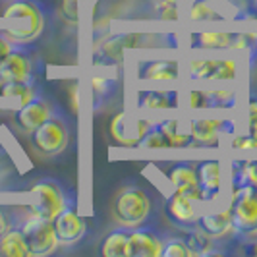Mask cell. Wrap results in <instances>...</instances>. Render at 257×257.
Here are the masks:
<instances>
[{
    "instance_id": "1",
    "label": "cell",
    "mask_w": 257,
    "mask_h": 257,
    "mask_svg": "<svg viewBox=\"0 0 257 257\" xmlns=\"http://www.w3.org/2000/svg\"><path fill=\"white\" fill-rule=\"evenodd\" d=\"M2 18L8 24L4 33L16 45H33L51 24V8L43 0H10Z\"/></svg>"
},
{
    "instance_id": "2",
    "label": "cell",
    "mask_w": 257,
    "mask_h": 257,
    "mask_svg": "<svg viewBox=\"0 0 257 257\" xmlns=\"http://www.w3.org/2000/svg\"><path fill=\"white\" fill-rule=\"evenodd\" d=\"M155 215V203L151 193L140 184H124L112 199V219L118 226L138 228L149 224Z\"/></svg>"
},
{
    "instance_id": "3",
    "label": "cell",
    "mask_w": 257,
    "mask_h": 257,
    "mask_svg": "<svg viewBox=\"0 0 257 257\" xmlns=\"http://www.w3.org/2000/svg\"><path fill=\"white\" fill-rule=\"evenodd\" d=\"M29 142H31V147L35 149V153L45 157V159H52V157L62 155L72 142V120H70V116L66 114L64 110L51 116L35 132L29 134Z\"/></svg>"
},
{
    "instance_id": "4",
    "label": "cell",
    "mask_w": 257,
    "mask_h": 257,
    "mask_svg": "<svg viewBox=\"0 0 257 257\" xmlns=\"http://www.w3.org/2000/svg\"><path fill=\"white\" fill-rule=\"evenodd\" d=\"M43 60L33 45H14L0 62V85L12 81H41Z\"/></svg>"
},
{
    "instance_id": "5",
    "label": "cell",
    "mask_w": 257,
    "mask_h": 257,
    "mask_svg": "<svg viewBox=\"0 0 257 257\" xmlns=\"http://www.w3.org/2000/svg\"><path fill=\"white\" fill-rule=\"evenodd\" d=\"M230 217L234 226V240L245 242L257 238V190L244 186L232 192Z\"/></svg>"
},
{
    "instance_id": "6",
    "label": "cell",
    "mask_w": 257,
    "mask_h": 257,
    "mask_svg": "<svg viewBox=\"0 0 257 257\" xmlns=\"http://www.w3.org/2000/svg\"><path fill=\"white\" fill-rule=\"evenodd\" d=\"M29 193L33 195V209L45 219H54L66 207L74 205V195L56 178H39L31 184Z\"/></svg>"
},
{
    "instance_id": "7",
    "label": "cell",
    "mask_w": 257,
    "mask_h": 257,
    "mask_svg": "<svg viewBox=\"0 0 257 257\" xmlns=\"http://www.w3.org/2000/svg\"><path fill=\"white\" fill-rule=\"evenodd\" d=\"M20 228L26 236L27 249H29V257H45L54 253V249L58 247V240L54 234V226H52L51 219L41 217L37 211L31 209L27 211V215L20 222Z\"/></svg>"
},
{
    "instance_id": "8",
    "label": "cell",
    "mask_w": 257,
    "mask_h": 257,
    "mask_svg": "<svg viewBox=\"0 0 257 257\" xmlns=\"http://www.w3.org/2000/svg\"><path fill=\"white\" fill-rule=\"evenodd\" d=\"M155 168L163 174V178H167L168 186L172 190L186 193L197 203H205V197H203L199 180H197V163H192V161L159 163Z\"/></svg>"
},
{
    "instance_id": "9",
    "label": "cell",
    "mask_w": 257,
    "mask_h": 257,
    "mask_svg": "<svg viewBox=\"0 0 257 257\" xmlns=\"http://www.w3.org/2000/svg\"><path fill=\"white\" fill-rule=\"evenodd\" d=\"M62 110H64V108H62L60 104L54 103L52 99H49V97L43 93V95H39L35 99H31L29 103L20 104V108H18L16 114H14V122H16V126H18V130H20L22 134L29 136V134L35 132L45 120H49L51 116L58 114V112H62Z\"/></svg>"
},
{
    "instance_id": "10",
    "label": "cell",
    "mask_w": 257,
    "mask_h": 257,
    "mask_svg": "<svg viewBox=\"0 0 257 257\" xmlns=\"http://www.w3.org/2000/svg\"><path fill=\"white\" fill-rule=\"evenodd\" d=\"M182 12L186 16L188 22L192 24H219L226 20H238V18H247V10L242 12V8L228 10V4H224V0H192L188 2Z\"/></svg>"
},
{
    "instance_id": "11",
    "label": "cell",
    "mask_w": 257,
    "mask_h": 257,
    "mask_svg": "<svg viewBox=\"0 0 257 257\" xmlns=\"http://www.w3.org/2000/svg\"><path fill=\"white\" fill-rule=\"evenodd\" d=\"M199 215L201 213H199L197 201H193L192 197H188L186 193L178 192V190H170L167 201H165V217L174 228L186 232L197 226Z\"/></svg>"
},
{
    "instance_id": "12",
    "label": "cell",
    "mask_w": 257,
    "mask_h": 257,
    "mask_svg": "<svg viewBox=\"0 0 257 257\" xmlns=\"http://www.w3.org/2000/svg\"><path fill=\"white\" fill-rule=\"evenodd\" d=\"M188 130L195 147H217L224 134L236 132V124L230 118H192Z\"/></svg>"
},
{
    "instance_id": "13",
    "label": "cell",
    "mask_w": 257,
    "mask_h": 257,
    "mask_svg": "<svg viewBox=\"0 0 257 257\" xmlns=\"http://www.w3.org/2000/svg\"><path fill=\"white\" fill-rule=\"evenodd\" d=\"M180 76V64L172 58H145L136 66V77L143 83H172Z\"/></svg>"
},
{
    "instance_id": "14",
    "label": "cell",
    "mask_w": 257,
    "mask_h": 257,
    "mask_svg": "<svg viewBox=\"0 0 257 257\" xmlns=\"http://www.w3.org/2000/svg\"><path fill=\"white\" fill-rule=\"evenodd\" d=\"M58 245H76L87 236V222L76 213V207H66L52 219Z\"/></svg>"
},
{
    "instance_id": "15",
    "label": "cell",
    "mask_w": 257,
    "mask_h": 257,
    "mask_svg": "<svg viewBox=\"0 0 257 257\" xmlns=\"http://www.w3.org/2000/svg\"><path fill=\"white\" fill-rule=\"evenodd\" d=\"M165 236L151 224L130 230V257H163Z\"/></svg>"
},
{
    "instance_id": "16",
    "label": "cell",
    "mask_w": 257,
    "mask_h": 257,
    "mask_svg": "<svg viewBox=\"0 0 257 257\" xmlns=\"http://www.w3.org/2000/svg\"><path fill=\"white\" fill-rule=\"evenodd\" d=\"M197 180H199V188L205 197V203L215 201L222 188V168H220L219 161L209 159V161L197 163Z\"/></svg>"
},
{
    "instance_id": "17",
    "label": "cell",
    "mask_w": 257,
    "mask_h": 257,
    "mask_svg": "<svg viewBox=\"0 0 257 257\" xmlns=\"http://www.w3.org/2000/svg\"><path fill=\"white\" fill-rule=\"evenodd\" d=\"M180 93L174 89H143L138 93L136 99V108L138 110H172V108H180Z\"/></svg>"
},
{
    "instance_id": "18",
    "label": "cell",
    "mask_w": 257,
    "mask_h": 257,
    "mask_svg": "<svg viewBox=\"0 0 257 257\" xmlns=\"http://www.w3.org/2000/svg\"><path fill=\"white\" fill-rule=\"evenodd\" d=\"M197 226L205 232V234H209L211 238L219 240V242L226 240V238L234 240V226H232V217L228 209L201 213L199 220H197Z\"/></svg>"
},
{
    "instance_id": "19",
    "label": "cell",
    "mask_w": 257,
    "mask_h": 257,
    "mask_svg": "<svg viewBox=\"0 0 257 257\" xmlns=\"http://www.w3.org/2000/svg\"><path fill=\"white\" fill-rule=\"evenodd\" d=\"M232 41V31H195L190 33L188 45L197 51H230Z\"/></svg>"
},
{
    "instance_id": "20",
    "label": "cell",
    "mask_w": 257,
    "mask_h": 257,
    "mask_svg": "<svg viewBox=\"0 0 257 257\" xmlns=\"http://www.w3.org/2000/svg\"><path fill=\"white\" fill-rule=\"evenodd\" d=\"M159 128L165 134L170 149H190L195 147L193 140L188 130V122H182L178 118H167L163 122H159Z\"/></svg>"
},
{
    "instance_id": "21",
    "label": "cell",
    "mask_w": 257,
    "mask_h": 257,
    "mask_svg": "<svg viewBox=\"0 0 257 257\" xmlns=\"http://www.w3.org/2000/svg\"><path fill=\"white\" fill-rule=\"evenodd\" d=\"M182 236L186 238V244L190 247L192 257H207V255H220L222 249H217L219 240L211 238L209 234L201 230L199 226H193L190 230L182 232Z\"/></svg>"
},
{
    "instance_id": "22",
    "label": "cell",
    "mask_w": 257,
    "mask_h": 257,
    "mask_svg": "<svg viewBox=\"0 0 257 257\" xmlns=\"http://www.w3.org/2000/svg\"><path fill=\"white\" fill-rule=\"evenodd\" d=\"M130 228L116 226L103 238L99 251L104 257H130Z\"/></svg>"
},
{
    "instance_id": "23",
    "label": "cell",
    "mask_w": 257,
    "mask_h": 257,
    "mask_svg": "<svg viewBox=\"0 0 257 257\" xmlns=\"http://www.w3.org/2000/svg\"><path fill=\"white\" fill-rule=\"evenodd\" d=\"M0 95L6 99H18L20 104L29 103L39 95H43L41 81H12V83H2Z\"/></svg>"
},
{
    "instance_id": "24",
    "label": "cell",
    "mask_w": 257,
    "mask_h": 257,
    "mask_svg": "<svg viewBox=\"0 0 257 257\" xmlns=\"http://www.w3.org/2000/svg\"><path fill=\"white\" fill-rule=\"evenodd\" d=\"M0 253L6 257H29L26 236L20 226H14L0 238Z\"/></svg>"
},
{
    "instance_id": "25",
    "label": "cell",
    "mask_w": 257,
    "mask_h": 257,
    "mask_svg": "<svg viewBox=\"0 0 257 257\" xmlns=\"http://www.w3.org/2000/svg\"><path fill=\"white\" fill-rule=\"evenodd\" d=\"M244 186H251L257 190V159L238 161L232 168V192Z\"/></svg>"
},
{
    "instance_id": "26",
    "label": "cell",
    "mask_w": 257,
    "mask_h": 257,
    "mask_svg": "<svg viewBox=\"0 0 257 257\" xmlns=\"http://www.w3.org/2000/svg\"><path fill=\"white\" fill-rule=\"evenodd\" d=\"M219 58H193L188 62V77L192 81H211Z\"/></svg>"
},
{
    "instance_id": "27",
    "label": "cell",
    "mask_w": 257,
    "mask_h": 257,
    "mask_svg": "<svg viewBox=\"0 0 257 257\" xmlns=\"http://www.w3.org/2000/svg\"><path fill=\"white\" fill-rule=\"evenodd\" d=\"M29 209H31V205L22 207L20 211H18V207L0 205V238L8 230H12L14 226H20V222H22V219L27 215Z\"/></svg>"
},
{
    "instance_id": "28",
    "label": "cell",
    "mask_w": 257,
    "mask_h": 257,
    "mask_svg": "<svg viewBox=\"0 0 257 257\" xmlns=\"http://www.w3.org/2000/svg\"><path fill=\"white\" fill-rule=\"evenodd\" d=\"M207 97H209V108H219V110H230L236 104V93L234 89L226 87V89H207Z\"/></svg>"
},
{
    "instance_id": "29",
    "label": "cell",
    "mask_w": 257,
    "mask_h": 257,
    "mask_svg": "<svg viewBox=\"0 0 257 257\" xmlns=\"http://www.w3.org/2000/svg\"><path fill=\"white\" fill-rule=\"evenodd\" d=\"M110 134L114 138V142H118V145L124 147H140V142L136 138H130L128 128H126V116L116 114L110 122Z\"/></svg>"
},
{
    "instance_id": "30",
    "label": "cell",
    "mask_w": 257,
    "mask_h": 257,
    "mask_svg": "<svg viewBox=\"0 0 257 257\" xmlns=\"http://www.w3.org/2000/svg\"><path fill=\"white\" fill-rule=\"evenodd\" d=\"M91 87H93V99H95V108L99 106V103L106 101L112 93H114L116 83L108 77L95 76L91 79Z\"/></svg>"
},
{
    "instance_id": "31",
    "label": "cell",
    "mask_w": 257,
    "mask_h": 257,
    "mask_svg": "<svg viewBox=\"0 0 257 257\" xmlns=\"http://www.w3.org/2000/svg\"><path fill=\"white\" fill-rule=\"evenodd\" d=\"M163 255L165 257H192L190 247L186 244L184 236H165V247H163Z\"/></svg>"
},
{
    "instance_id": "32",
    "label": "cell",
    "mask_w": 257,
    "mask_h": 257,
    "mask_svg": "<svg viewBox=\"0 0 257 257\" xmlns=\"http://www.w3.org/2000/svg\"><path fill=\"white\" fill-rule=\"evenodd\" d=\"M140 147L142 149H170L165 134L159 128V124H153L147 130V134L140 140Z\"/></svg>"
},
{
    "instance_id": "33",
    "label": "cell",
    "mask_w": 257,
    "mask_h": 257,
    "mask_svg": "<svg viewBox=\"0 0 257 257\" xmlns=\"http://www.w3.org/2000/svg\"><path fill=\"white\" fill-rule=\"evenodd\" d=\"M236 76H238V62L230 56H226V58H219L211 81H232Z\"/></svg>"
},
{
    "instance_id": "34",
    "label": "cell",
    "mask_w": 257,
    "mask_h": 257,
    "mask_svg": "<svg viewBox=\"0 0 257 257\" xmlns=\"http://www.w3.org/2000/svg\"><path fill=\"white\" fill-rule=\"evenodd\" d=\"M155 18L161 20V22H178L182 18V8L172 4V2H167V0H157L155 2Z\"/></svg>"
},
{
    "instance_id": "35",
    "label": "cell",
    "mask_w": 257,
    "mask_h": 257,
    "mask_svg": "<svg viewBox=\"0 0 257 257\" xmlns=\"http://www.w3.org/2000/svg\"><path fill=\"white\" fill-rule=\"evenodd\" d=\"M186 103L192 110H209L207 89H190L186 93Z\"/></svg>"
},
{
    "instance_id": "36",
    "label": "cell",
    "mask_w": 257,
    "mask_h": 257,
    "mask_svg": "<svg viewBox=\"0 0 257 257\" xmlns=\"http://www.w3.org/2000/svg\"><path fill=\"white\" fill-rule=\"evenodd\" d=\"M77 4H79V0H62L60 2V16L68 26H77V20H79Z\"/></svg>"
},
{
    "instance_id": "37",
    "label": "cell",
    "mask_w": 257,
    "mask_h": 257,
    "mask_svg": "<svg viewBox=\"0 0 257 257\" xmlns=\"http://www.w3.org/2000/svg\"><path fill=\"white\" fill-rule=\"evenodd\" d=\"M232 149H238V151H257V142L249 136H240V134H234L232 138Z\"/></svg>"
},
{
    "instance_id": "38",
    "label": "cell",
    "mask_w": 257,
    "mask_h": 257,
    "mask_svg": "<svg viewBox=\"0 0 257 257\" xmlns=\"http://www.w3.org/2000/svg\"><path fill=\"white\" fill-rule=\"evenodd\" d=\"M14 45H16V43H14L12 39L8 37L4 31H0V62L8 56V52L14 49Z\"/></svg>"
},
{
    "instance_id": "39",
    "label": "cell",
    "mask_w": 257,
    "mask_h": 257,
    "mask_svg": "<svg viewBox=\"0 0 257 257\" xmlns=\"http://www.w3.org/2000/svg\"><path fill=\"white\" fill-rule=\"evenodd\" d=\"M247 118H249V120H255L257 118V93H251V97H249V103H247Z\"/></svg>"
},
{
    "instance_id": "40",
    "label": "cell",
    "mask_w": 257,
    "mask_h": 257,
    "mask_svg": "<svg viewBox=\"0 0 257 257\" xmlns=\"http://www.w3.org/2000/svg\"><path fill=\"white\" fill-rule=\"evenodd\" d=\"M249 136L257 142V118L255 120H249Z\"/></svg>"
},
{
    "instance_id": "41",
    "label": "cell",
    "mask_w": 257,
    "mask_h": 257,
    "mask_svg": "<svg viewBox=\"0 0 257 257\" xmlns=\"http://www.w3.org/2000/svg\"><path fill=\"white\" fill-rule=\"evenodd\" d=\"M247 12L257 18V0H247Z\"/></svg>"
},
{
    "instance_id": "42",
    "label": "cell",
    "mask_w": 257,
    "mask_h": 257,
    "mask_svg": "<svg viewBox=\"0 0 257 257\" xmlns=\"http://www.w3.org/2000/svg\"><path fill=\"white\" fill-rule=\"evenodd\" d=\"M167 2H172V4H176V6H180V8H184L188 2H192V0H167Z\"/></svg>"
},
{
    "instance_id": "43",
    "label": "cell",
    "mask_w": 257,
    "mask_h": 257,
    "mask_svg": "<svg viewBox=\"0 0 257 257\" xmlns=\"http://www.w3.org/2000/svg\"><path fill=\"white\" fill-rule=\"evenodd\" d=\"M0 155H2V142H0Z\"/></svg>"
}]
</instances>
